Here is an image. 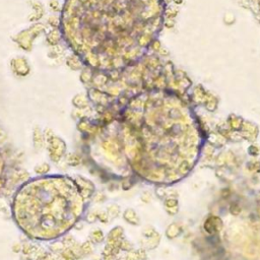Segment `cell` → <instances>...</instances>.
<instances>
[{"label":"cell","mask_w":260,"mask_h":260,"mask_svg":"<svg viewBox=\"0 0 260 260\" xmlns=\"http://www.w3.org/2000/svg\"><path fill=\"white\" fill-rule=\"evenodd\" d=\"M120 212V207L116 204H112L110 206H108V214L110 215L111 217H116L119 215Z\"/></svg>","instance_id":"obj_6"},{"label":"cell","mask_w":260,"mask_h":260,"mask_svg":"<svg viewBox=\"0 0 260 260\" xmlns=\"http://www.w3.org/2000/svg\"><path fill=\"white\" fill-rule=\"evenodd\" d=\"M165 206H166L167 210L171 208H177L178 207V200L175 198H167L165 200Z\"/></svg>","instance_id":"obj_7"},{"label":"cell","mask_w":260,"mask_h":260,"mask_svg":"<svg viewBox=\"0 0 260 260\" xmlns=\"http://www.w3.org/2000/svg\"><path fill=\"white\" fill-rule=\"evenodd\" d=\"M147 248L154 249V248H156L158 242H160V234H158L156 232L153 236H150V238H147Z\"/></svg>","instance_id":"obj_4"},{"label":"cell","mask_w":260,"mask_h":260,"mask_svg":"<svg viewBox=\"0 0 260 260\" xmlns=\"http://www.w3.org/2000/svg\"><path fill=\"white\" fill-rule=\"evenodd\" d=\"M98 217H99V220L101 221H103V223H107L108 220H109L108 214H106V212H101V214H98Z\"/></svg>","instance_id":"obj_13"},{"label":"cell","mask_w":260,"mask_h":260,"mask_svg":"<svg viewBox=\"0 0 260 260\" xmlns=\"http://www.w3.org/2000/svg\"><path fill=\"white\" fill-rule=\"evenodd\" d=\"M141 199H142V201L145 202V203H148V202L151 200V196L150 194V192H144L141 196Z\"/></svg>","instance_id":"obj_14"},{"label":"cell","mask_w":260,"mask_h":260,"mask_svg":"<svg viewBox=\"0 0 260 260\" xmlns=\"http://www.w3.org/2000/svg\"><path fill=\"white\" fill-rule=\"evenodd\" d=\"M230 211H231V214H233L234 215H238L241 212V207L239 206V204L234 203V204L231 205Z\"/></svg>","instance_id":"obj_11"},{"label":"cell","mask_w":260,"mask_h":260,"mask_svg":"<svg viewBox=\"0 0 260 260\" xmlns=\"http://www.w3.org/2000/svg\"><path fill=\"white\" fill-rule=\"evenodd\" d=\"M223 228V221L217 217H209L204 223V229L209 234H214Z\"/></svg>","instance_id":"obj_1"},{"label":"cell","mask_w":260,"mask_h":260,"mask_svg":"<svg viewBox=\"0 0 260 260\" xmlns=\"http://www.w3.org/2000/svg\"><path fill=\"white\" fill-rule=\"evenodd\" d=\"M123 217H124V220L127 221V223L131 224V225H138L140 223V220H139V217L137 215V214L131 208L126 209L124 211Z\"/></svg>","instance_id":"obj_2"},{"label":"cell","mask_w":260,"mask_h":260,"mask_svg":"<svg viewBox=\"0 0 260 260\" xmlns=\"http://www.w3.org/2000/svg\"><path fill=\"white\" fill-rule=\"evenodd\" d=\"M120 249L129 252L133 249V246H132V244L130 242H128L127 240H122L121 242H120Z\"/></svg>","instance_id":"obj_8"},{"label":"cell","mask_w":260,"mask_h":260,"mask_svg":"<svg viewBox=\"0 0 260 260\" xmlns=\"http://www.w3.org/2000/svg\"><path fill=\"white\" fill-rule=\"evenodd\" d=\"M132 182L130 181L129 182V179H126V180H124V181H123V184H122V186H123V189H130L132 187Z\"/></svg>","instance_id":"obj_15"},{"label":"cell","mask_w":260,"mask_h":260,"mask_svg":"<svg viewBox=\"0 0 260 260\" xmlns=\"http://www.w3.org/2000/svg\"><path fill=\"white\" fill-rule=\"evenodd\" d=\"M156 233V231L154 230V228H150V227H147V228H145V229L142 231V234H143V236L145 237V238H150V236H153V235Z\"/></svg>","instance_id":"obj_10"},{"label":"cell","mask_w":260,"mask_h":260,"mask_svg":"<svg viewBox=\"0 0 260 260\" xmlns=\"http://www.w3.org/2000/svg\"><path fill=\"white\" fill-rule=\"evenodd\" d=\"M105 199H106L105 195L102 194V193H99V194H97L96 197H95V201L96 202H103Z\"/></svg>","instance_id":"obj_17"},{"label":"cell","mask_w":260,"mask_h":260,"mask_svg":"<svg viewBox=\"0 0 260 260\" xmlns=\"http://www.w3.org/2000/svg\"><path fill=\"white\" fill-rule=\"evenodd\" d=\"M157 193H158V196L160 195V197H163L164 195H166V194H167L164 188H158V189L157 190Z\"/></svg>","instance_id":"obj_18"},{"label":"cell","mask_w":260,"mask_h":260,"mask_svg":"<svg viewBox=\"0 0 260 260\" xmlns=\"http://www.w3.org/2000/svg\"><path fill=\"white\" fill-rule=\"evenodd\" d=\"M182 232H183V229L178 224H172V225H170L169 228L167 229L166 235L168 238L173 239V238H176V237H178L179 235H181Z\"/></svg>","instance_id":"obj_3"},{"label":"cell","mask_w":260,"mask_h":260,"mask_svg":"<svg viewBox=\"0 0 260 260\" xmlns=\"http://www.w3.org/2000/svg\"><path fill=\"white\" fill-rule=\"evenodd\" d=\"M97 217H98L97 214H95V212H91V214L87 215V221H90V223H94Z\"/></svg>","instance_id":"obj_16"},{"label":"cell","mask_w":260,"mask_h":260,"mask_svg":"<svg viewBox=\"0 0 260 260\" xmlns=\"http://www.w3.org/2000/svg\"><path fill=\"white\" fill-rule=\"evenodd\" d=\"M91 239H93L94 242L100 243V242H102L103 239H104V234L101 230H95L91 232Z\"/></svg>","instance_id":"obj_5"},{"label":"cell","mask_w":260,"mask_h":260,"mask_svg":"<svg viewBox=\"0 0 260 260\" xmlns=\"http://www.w3.org/2000/svg\"><path fill=\"white\" fill-rule=\"evenodd\" d=\"M81 250L82 252L85 253V254H87V253H91V251H93V247H91V243H84V245L81 246Z\"/></svg>","instance_id":"obj_12"},{"label":"cell","mask_w":260,"mask_h":260,"mask_svg":"<svg viewBox=\"0 0 260 260\" xmlns=\"http://www.w3.org/2000/svg\"><path fill=\"white\" fill-rule=\"evenodd\" d=\"M188 172H189V165L187 164V162H184L181 166L179 167V173L181 175H186Z\"/></svg>","instance_id":"obj_9"},{"label":"cell","mask_w":260,"mask_h":260,"mask_svg":"<svg viewBox=\"0 0 260 260\" xmlns=\"http://www.w3.org/2000/svg\"><path fill=\"white\" fill-rule=\"evenodd\" d=\"M13 250H14V251H15V250H17V251H20V245H17V247L14 245V246H13Z\"/></svg>","instance_id":"obj_19"}]
</instances>
